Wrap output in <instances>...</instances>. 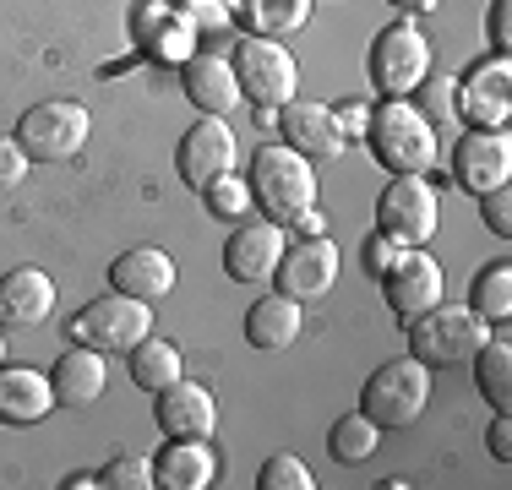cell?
Returning <instances> with one entry per match:
<instances>
[{"label":"cell","mask_w":512,"mask_h":490,"mask_svg":"<svg viewBox=\"0 0 512 490\" xmlns=\"http://www.w3.org/2000/svg\"><path fill=\"white\" fill-rule=\"evenodd\" d=\"M365 142L387 175H431L436 158H442V131L409 98H382L365 120Z\"/></svg>","instance_id":"cell-1"},{"label":"cell","mask_w":512,"mask_h":490,"mask_svg":"<svg viewBox=\"0 0 512 490\" xmlns=\"http://www.w3.org/2000/svg\"><path fill=\"white\" fill-rule=\"evenodd\" d=\"M246 186H251V207H262V218H273V224H289L295 213L316 207V169H311V158L295 153V147H284V142L256 147Z\"/></svg>","instance_id":"cell-2"},{"label":"cell","mask_w":512,"mask_h":490,"mask_svg":"<svg viewBox=\"0 0 512 490\" xmlns=\"http://www.w3.org/2000/svg\"><path fill=\"white\" fill-rule=\"evenodd\" d=\"M431 403V365L414 360V354H398V360H382L360 387V414H371L382 431H404L425 414Z\"/></svg>","instance_id":"cell-3"},{"label":"cell","mask_w":512,"mask_h":490,"mask_svg":"<svg viewBox=\"0 0 512 490\" xmlns=\"http://www.w3.org/2000/svg\"><path fill=\"white\" fill-rule=\"evenodd\" d=\"M404 327H409V354H414V360H425L431 371L469 365L474 349L491 338V327H485L469 305H447V300H436L431 311L409 316Z\"/></svg>","instance_id":"cell-4"},{"label":"cell","mask_w":512,"mask_h":490,"mask_svg":"<svg viewBox=\"0 0 512 490\" xmlns=\"http://www.w3.org/2000/svg\"><path fill=\"white\" fill-rule=\"evenodd\" d=\"M229 66H235L240 98H251L256 120L284 109L289 98H300V66H295V55H289V44H278V39L246 33V39L235 44V55H229Z\"/></svg>","instance_id":"cell-5"},{"label":"cell","mask_w":512,"mask_h":490,"mask_svg":"<svg viewBox=\"0 0 512 490\" xmlns=\"http://www.w3.org/2000/svg\"><path fill=\"white\" fill-rule=\"evenodd\" d=\"M431 39L404 17V22H387L382 33L365 49V82L376 88V98H409L431 77Z\"/></svg>","instance_id":"cell-6"},{"label":"cell","mask_w":512,"mask_h":490,"mask_svg":"<svg viewBox=\"0 0 512 490\" xmlns=\"http://www.w3.org/2000/svg\"><path fill=\"white\" fill-rule=\"evenodd\" d=\"M88 131H93L88 104H77V98H44V104L22 109L11 137L22 142V153L33 164H66V158H77L88 147Z\"/></svg>","instance_id":"cell-7"},{"label":"cell","mask_w":512,"mask_h":490,"mask_svg":"<svg viewBox=\"0 0 512 490\" xmlns=\"http://www.w3.org/2000/svg\"><path fill=\"white\" fill-rule=\"evenodd\" d=\"M153 333V305L131 300V294H99L71 316V343H88L99 354H126Z\"/></svg>","instance_id":"cell-8"},{"label":"cell","mask_w":512,"mask_h":490,"mask_svg":"<svg viewBox=\"0 0 512 490\" xmlns=\"http://www.w3.org/2000/svg\"><path fill=\"white\" fill-rule=\"evenodd\" d=\"M442 224V191L425 175H393L376 196V229L398 245H431Z\"/></svg>","instance_id":"cell-9"},{"label":"cell","mask_w":512,"mask_h":490,"mask_svg":"<svg viewBox=\"0 0 512 490\" xmlns=\"http://www.w3.org/2000/svg\"><path fill=\"white\" fill-rule=\"evenodd\" d=\"M235 164H240V142H235V131L224 126V115H202L197 126L175 142V175H180V186H191L197 196L213 186L218 175H229Z\"/></svg>","instance_id":"cell-10"},{"label":"cell","mask_w":512,"mask_h":490,"mask_svg":"<svg viewBox=\"0 0 512 490\" xmlns=\"http://www.w3.org/2000/svg\"><path fill=\"white\" fill-rule=\"evenodd\" d=\"M382 294H387V311H393L398 322H409V316L431 311L436 300H447V273L425 245H409V251L382 273Z\"/></svg>","instance_id":"cell-11"},{"label":"cell","mask_w":512,"mask_h":490,"mask_svg":"<svg viewBox=\"0 0 512 490\" xmlns=\"http://www.w3.org/2000/svg\"><path fill=\"white\" fill-rule=\"evenodd\" d=\"M338 267H344L338 245L327 235H311L300 245H284V256H278V267H273V284H278V294L311 305V300H322V294L338 284Z\"/></svg>","instance_id":"cell-12"},{"label":"cell","mask_w":512,"mask_h":490,"mask_svg":"<svg viewBox=\"0 0 512 490\" xmlns=\"http://www.w3.org/2000/svg\"><path fill=\"white\" fill-rule=\"evenodd\" d=\"M453 175L469 196L512 180V131L507 126H469L453 147Z\"/></svg>","instance_id":"cell-13"},{"label":"cell","mask_w":512,"mask_h":490,"mask_svg":"<svg viewBox=\"0 0 512 490\" xmlns=\"http://www.w3.org/2000/svg\"><path fill=\"white\" fill-rule=\"evenodd\" d=\"M453 104L469 126H507L512 120V66H507V55L474 60V66L453 82Z\"/></svg>","instance_id":"cell-14"},{"label":"cell","mask_w":512,"mask_h":490,"mask_svg":"<svg viewBox=\"0 0 512 490\" xmlns=\"http://www.w3.org/2000/svg\"><path fill=\"white\" fill-rule=\"evenodd\" d=\"M273 115H278V137H284V147L306 153L311 164H316V158H338L349 147V131L338 126V109L333 104H316V98H289V104L273 109Z\"/></svg>","instance_id":"cell-15"},{"label":"cell","mask_w":512,"mask_h":490,"mask_svg":"<svg viewBox=\"0 0 512 490\" xmlns=\"http://www.w3.org/2000/svg\"><path fill=\"white\" fill-rule=\"evenodd\" d=\"M284 245H289L284 224H273V218H235V229L224 240V273L235 284H262V278H273Z\"/></svg>","instance_id":"cell-16"},{"label":"cell","mask_w":512,"mask_h":490,"mask_svg":"<svg viewBox=\"0 0 512 490\" xmlns=\"http://www.w3.org/2000/svg\"><path fill=\"white\" fill-rule=\"evenodd\" d=\"M153 420L164 436H186V441H213L218 436V398L213 387L186 382L180 376L175 387L153 392Z\"/></svg>","instance_id":"cell-17"},{"label":"cell","mask_w":512,"mask_h":490,"mask_svg":"<svg viewBox=\"0 0 512 490\" xmlns=\"http://www.w3.org/2000/svg\"><path fill=\"white\" fill-rule=\"evenodd\" d=\"M109 289L115 294H131V300H164L175 294V256L158 251V245H131L126 256L109 262Z\"/></svg>","instance_id":"cell-18"},{"label":"cell","mask_w":512,"mask_h":490,"mask_svg":"<svg viewBox=\"0 0 512 490\" xmlns=\"http://www.w3.org/2000/svg\"><path fill=\"white\" fill-rule=\"evenodd\" d=\"M55 311V278L44 267L0 273V327H39Z\"/></svg>","instance_id":"cell-19"},{"label":"cell","mask_w":512,"mask_h":490,"mask_svg":"<svg viewBox=\"0 0 512 490\" xmlns=\"http://www.w3.org/2000/svg\"><path fill=\"white\" fill-rule=\"evenodd\" d=\"M180 88H186L191 109H202V115H229V109L240 104L235 66H229L218 49H197V55L180 66Z\"/></svg>","instance_id":"cell-20"},{"label":"cell","mask_w":512,"mask_h":490,"mask_svg":"<svg viewBox=\"0 0 512 490\" xmlns=\"http://www.w3.org/2000/svg\"><path fill=\"white\" fill-rule=\"evenodd\" d=\"M60 409L55 387L33 365H0V425H39Z\"/></svg>","instance_id":"cell-21"},{"label":"cell","mask_w":512,"mask_h":490,"mask_svg":"<svg viewBox=\"0 0 512 490\" xmlns=\"http://www.w3.org/2000/svg\"><path fill=\"white\" fill-rule=\"evenodd\" d=\"M104 382H109L104 354L88 349V343H71V349L50 365V387H55L60 409H88V403H99L104 398Z\"/></svg>","instance_id":"cell-22"},{"label":"cell","mask_w":512,"mask_h":490,"mask_svg":"<svg viewBox=\"0 0 512 490\" xmlns=\"http://www.w3.org/2000/svg\"><path fill=\"white\" fill-rule=\"evenodd\" d=\"M153 480L164 490H207L218 480V452L213 441H186V436H169L164 452L153 458Z\"/></svg>","instance_id":"cell-23"},{"label":"cell","mask_w":512,"mask_h":490,"mask_svg":"<svg viewBox=\"0 0 512 490\" xmlns=\"http://www.w3.org/2000/svg\"><path fill=\"white\" fill-rule=\"evenodd\" d=\"M300 333H306V311H300V300H289V294H262V300L246 311V343L251 349H295Z\"/></svg>","instance_id":"cell-24"},{"label":"cell","mask_w":512,"mask_h":490,"mask_svg":"<svg viewBox=\"0 0 512 490\" xmlns=\"http://www.w3.org/2000/svg\"><path fill=\"white\" fill-rule=\"evenodd\" d=\"M229 11L256 39H289L311 22V0H229Z\"/></svg>","instance_id":"cell-25"},{"label":"cell","mask_w":512,"mask_h":490,"mask_svg":"<svg viewBox=\"0 0 512 490\" xmlns=\"http://www.w3.org/2000/svg\"><path fill=\"white\" fill-rule=\"evenodd\" d=\"M126 365H131V382H137L142 392H164L175 387L180 376H186V365H180V349L169 338H142L137 349H126Z\"/></svg>","instance_id":"cell-26"},{"label":"cell","mask_w":512,"mask_h":490,"mask_svg":"<svg viewBox=\"0 0 512 490\" xmlns=\"http://www.w3.org/2000/svg\"><path fill=\"white\" fill-rule=\"evenodd\" d=\"M469 365H474V387H480V398L491 403L496 414H507L512 409V343L507 338H485Z\"/></svg>","instance_id":"cell-27"},{"label":"cell","mask_w":512,"mask_h":490,"mask_svg":"<svg viewBox=\"0 0 512 490\" xmlns=\"http://www.w3.org/2000/svg\"><path fill=\"white\" fill-rule=\"evenodd\" d=\"M469 311L485 327H507L512 322V262H491L474 273L469 284Z\"/></svg>","instance_id":"cell-28"},{"label":"cell","mask_w":512,"mask_h":490,"mask_svg":"<svg viewBox=\"0 0 512 490\" xmlns=\"http://www.w3.org/2000/svg\"><path fill=\"white\" fill-rule=\"evenodd\" d=\"M382 447V425L371 420V414H344V420H333V431H327V452H333V463H365L371 452Z\"/></svg>","instance_id":"cell-29"},{"label":"cell","mask_w":512,"mask_h":490,"mask_svg":"<svg viewBox=\"0 0 512 490\" xmlns=\"http://www.w3.org/2000/svg\"><path fill=\"white\" fill-rule=\"evenodd\" d=\"M197 39H202V33L191 28L180 11H169L148 39H142V49H148V60H158V66H186V60L197 55Z\"/></svg>","instance_id":"cell-30"},{"label":"cell","mask_w":512,"mask_h":490,"mask_svg":"<svg viewBox=\"0 0 512 490\" xmlns=\"http://www.w3.org/2000/svg\"><path fill=\"white\" fill-rule=\"evenodd\" d=\"M202 202H207V213L213 218H224V224H235V218H246L251 213V186H246V175H218L213 186L202 191Z\"/></svg>","instance_id":"cell-31"},{"label":"cell","mask_w":512,"mask_h":490,"mask_svg":"<svg viewBox=\"0 0 512 490\" xmlns=\"http://www.w3.org/2000/svg\"><path fill=\"white\" fill-rule=\"evenodd\" d=\"M256 485L262 490H311L316 474L306 458H295V452H273V458L262 463V474H256Z\"/></svg>","instance_id":"cell-32"},{"label":"cell","mask_w":512,"mask_h":490,"mask_svg":"<svg viewBox=\"0 0 512 490\" xmlns=\"http://www.w3.org/2000/svg\"><path fill=\"white\" fill-rule=\"evenodd\" d=\"M99 485L109 490H153V458H142V452H120V458H109L99 469Z\"/></svg>","instance_id":"cell-33"},{"label":"cell","mask_w":512,"mask_h":490,"mask_svg":"<svg viewBox=\"0 0 512 490\" xmlns=\"http://www.w3.org/2000/svg\"><path fill=\"white\" fill-rule=\"evenodd\" d=\"M169 6H175L180 17H186L191 28H197V33L229 28V17H235V11H229V0H169Z\"/></svg>","instance_id":"cell-34"},{"label":"cell","mask_w":512,"mask_h":490,"mask_svg":"<svg viewBox=\"0 0 512 490\" xmlns=\"http://www.w3.org/2000/svg\"><path fill=\"white\" fill-rule=\"evenodd\" d=\"M480 218H485V229L491 235H512V180L507 186H491V191H480Z\"/></svg>","instance_id":"cell-35"},{"label":"cell","mask_w":512,"mask_h":490,"mask_svg":"<svg viewBox=\"0 0 512 490\" xmlns=\"http://www.w3.org/2000/svg\"><path fill=\"white\" fill-rule=\"evenodd\" d=\"M404 251H409V245H398L393 235H382V229H376V235L360 245V262H365V273H371V278H382V273H387V267H393Z\"/></svg>","instance_id":"cell-36"},{"label":"cell","mask_w":512,"mask_h":490,"mask_svg":"<svg viewBox=\"0 0 512 490\" xmlns=\"http://www.w3.org/2000/svg\"><path fill=\"white\" fill-rule=\"evenodd\" d=\"M28 169H33V158L22 153V142L0 137V191H17L22 180H28Z\"/></svg>","instance_id":"cell-37"},{"label":"cell","mask_w":512,"mask_h":490,"mask_svg":"<svg viewBox=\"0 0 512 490\" xmlns=\"http://www.w3.org/2000/svg\"><path fill=\"white\" fill-rule=\"evenodd\" d=\"M485 39H491L496 55L512 49V0H491V17H485Z\"/></svg>","instance_id":"cell-38"},{"label":"cell","mask_w":512,"mask_h":490,"mask_svg":"<svg viewBox=\"0 0 512 490\" xmlns=\"http://www.w3.org/2000/svg\"><path fill=\"white\" fill-rule=\"evenodd\" d=\"M169 11H175V6H169V0H142V6L137 11H131V39H148V33L158 28V22H164L169 17Z\"/></svg>","instance_id":"cell-39"},{"label":"cell","mask_w":512,"mask_h":490,"mask_svg":"<svg viewBox=\"0 0 512 490\" xmlns=\"http://www.w3.org/2000/svg\"><path fill=\"white\" fill-rule=\"evenodd\" d=\"M485 447H491L496 463H512V420H507V414H496V420H491V431H485Z\"/></svg>","instance_id":"cell-40"},{"label":"cell","mask_w":512,"mask_h":490,"mask_svg":"<svg viewBox=\"0 0 512 490\" xmlns=\"http://www.w3.org/2000/svg\"><path fill=\"white\" fill-rule=\"evenodd\" d=\"M289 229H295L300 240H311V235H327V218L316 213V207H306V213H295V218H289Z\"/></svg>","instance_id":"cell-41"},{"label":"cell","mask_w":512,"mask_h":490,"mask_svg":"<svg viewBox=\"0 0 512 490\" xmlns=\"http://www.w3.org/2000/svg\"><path fill=\"white\" fill-rule=\"evenodd\" d=\"M365 120H371V109H360V104H349V109H338V126L349 131V137H365Z\"/></svg>","instance_id":"cell-42"},{"label":"cell","mask_w":512,"mask_h":490,"mask_svg":"<svg viewBox=\"0 0 512 490\" xmlns=\"http://www.w3.org/2000/svg\"><path fill=\"white\" fill-rule=\"evenodd\" d=\"M393 11H404V17H420V11H436L442 0H387Z\"/></svg>","instance_id":"cell-43"},{"label":"cell","mask_w":512,"mask_h":490,"mask_svg":"<svg viewBox=\"0 0 512 490\" xmlns=\"http://www.w3.org/2000/svg\"><path fill=\"white\" fill-rule=\"evenodd\" d=\"M60 485H66V490H93V485H99V474H88V469H82V474H66Z\"/></svg>","instance_id":"cell-44"},{"label":"cell","mask_w":512,"mask_h":490,"mask_svg":"<svg viewBox=\"0 0 512 490\" xmlns=\"http://www.w3.org/2000/svg\"><path fill=\"white\" fill-rule=\"evenodd\" d=\"M0 365H6V327H0Z\"/></svg>","instance_id":"cell-45"}]
</instances>
